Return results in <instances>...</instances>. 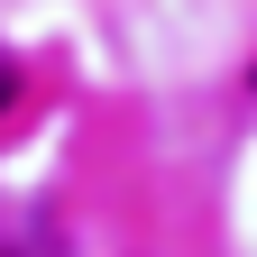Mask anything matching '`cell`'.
<instances>
[{
    "instance_id": "cell-1",
    "label": "cell",
    "mask_w": 257,
    "mask_h": 257,
    "mask_svg": "<svg viewBox=\"0 0 257 257\" xmlns=\"http://www.w3.org/2000/svg\"><path fill=\"white\" fill-rule=\"evenodd\" d=\"M0 257H55V230H37V220H28V230L0 239Z\"/></svg>"
},
{
    "instance_id": "cell-2",
    "label": "cell",
    "mask_w": 257,
    "mask_h": 257,
    "mask_svg": "<svg viewBox=\"0 0 257 257\" xmlns=\"http://www.w3.org/2000/svg\"><path fill=\"white\" fill-rule=\"evenodd\" d=\"M10 92H19V74H10V55H0V110H10Z\"/></svg>"
}]
</instances>
